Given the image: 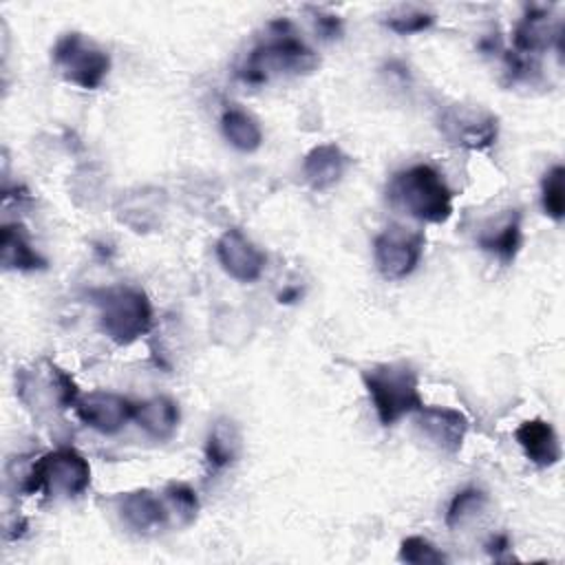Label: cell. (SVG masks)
Segmentation results:
<instances>
[{"label":"cell","mask_w":565,"mask_h":565,"mask_svg":"<svg viewBox=\"0 0 565 565\" xmlns=\"http://www.w3.org/2000/svg\"><path fill=\"white\" fill-rule=\"evenodd\" d=\"M318 53L298 35L287 18L267 22L265 35L252 46L238 77L247 84H263L274 75H309L318 68Z\"/></svg>","instance_id":"6da1fadb"},{"label":"cell","mask_w":565,"mask_h":565,"mask_svg":"<svg viewBox=\"0 0 565 565\" xmlns=\"http://www.w3.org/2000/svg\"><path fill=\"white\" fill-rule=\"evenodd\" d=\"M452 190L433 163H413L391 174L386 201L422 223H446L452 216Z\"/></svg>","instance_id":"7a4b0ae2"},{"label":"cell","mask_w":565,"mask_h":565,"mask_svg":"<svg viewBox=\"0 0 565 565\" xmlns=\"http://www.w3.org/2000/svg\"><path fill=\"white\" fill-rule=\"evenodd\" d=\"M362 384L382 426H395L424 406L419 375L406 362H382L362 371Z\"/></svg>","instance_id":"3957f363"},{"label":"cell","mask_w":565,"mask_h":565,"mask_svg":"<svg viewBox=\"0 0 565 565\" xmlns=\"http://www.w3.org/2000/svg\"><path fill=\"white\" fill-rule=\"evenodd\" d=\"M90 463L71 448L62 446L33 459L22 472L18 490L22 494H42L46 499H73L88 490Z\"/></svg>","instance_id":"277c9868"},{"label":"cell","mask_w":565,"mask_h":565,"mask_svg":"<svg viewBox=\"0 0 565 565\" xmlns=\"http://www.w3.org/2000/svg\"><path fill=\"white\" fill-rule=\"evenodd\" d=\"M15 395L35 417H55L73 408L79 388L73 375L51 358H38L26 366L15 369Z\"/></svg>","instance_id":"5b68a950"},{"label":"cell","mask_w":565,"mask_h":565,"mask_svg":"<svg viewBox=\"0 0 565 565\" xmlns=\"http://www.w3.org/2000/svg\"><path fill=\"white\" fill-rule=\"evenodd\" d=\"M99 311V327L115 344H132L152 327V302L132 285H110L90 291Z\"/></svg>","instance_id":"8992f818"},{"label":"cell","mask_w":565,"mask_h":565,"mask_svg":"<svg viewBox=\"0 0 565 565\" xmlns=\"http://www.w3.org/2000/svg\"><path fill=\"white\" fill-rule=\"evenodd\" d=\"M51 57L57 73L82 90L99 88L110 71V55L79 31L60 35Z\"/></svg>","instance_id":"52a82bcc"},{"label":"cell","mask_w":565,"mask_h":565,"mask_svg":"<svg viewBox=\"0 0 565 565\" xmlns=\"http://www.w3.org/2000/svg\"><path fill=\"white\" fill-rule=\"evenodd\" d=\"M424 232L391 223L373 238L375 269L386 280H404L417 269L424 256Z\"/></svg>","instance_id":"ba28073f"},{"label":"cell","mask_w":565,"mask_h":565,"mask_svg":"<svg viewBox=\"0 0 565 565\" xmlns=\"http://www.w3.org/2000/svg\"><path fill=\"white\" fill-rule=\"evenodd\" d=\"M439 132L459 148L486 150L499 137V119L483 106L450 104L437 119Z\"/></svg>","instance_id":"9c48e42d"},{"label":"cell","mask_w":565,"mask_h":565,"mask_svg":"<svg viewBox=\"0 0 565 565\" xmlns=\"http://www.w3.org/2000/svg\"><path fill=\"white\" fill-rule=\"evenodd\" d=\"M73 411L84 426L102 435H115L132 419L135 404L115 391H88L79 393Z\"/></svg>","instance_id":"30bf717a"},{"label":"cell","mask_w":565,"mask_h":565,"mask_svg":"<svg viewBox=\"0 0 565 565\" xmlns=\"http://www.w3.org/2000/svg\"><path fill=\"white\" fill-rule=\"evenodd\" d=\"M216 258L223 271L238 282H254L263 276L267 256L238 227L225 230L216 241Z\"/></svg>","instance_id":"8fae6325"},{"label":"cell","mask_w":565,"mask_h":565,"mask_svg":"<svg viewBox=\"0 0 565 565\" xmlns=\"http://www.w3.org/2000/svg\"><path fill=\"white\" fill-rule=\"evenodd\" d=\"M415 424L424 439H428V444H433L444 455H457L470 428V422L461 411L426 404L415 413Z\"/></svg>","instance_id":"7c38bea8"},{"label":"cell","mask_w":565,"mask_h":565,"mask_svg":"<svg viewBox=\"0 0 565 565\" xmlns=\"http://www.w3.org/2000/svg\"><path fill=\"white\" fill-rule=\"evenodd\" d=\"M561 40H563V20L552 18V13L543 7H530L523 13V18L514 24L512 51L527 57H536L552 46L561 51Z\"/></svg>","instance_id":"4fadbf2b"},{"label":"cell","mask_w":565,"mask_h":565,"mask_svg":"<svg viewBox=\"0 0 565 565\" xmlns=\"http://www.w3.org/2000/svg\"><path fill=\"white\" fill-rule=\"evenodd\" d=\"M115 510L121 523L135 534H152L161 527H168L161 494H154L148 488L119 492L115 497Z\"/></svg>","instance_id":"5bb4252c"},{"label":"cell","mask_w":565,"mask_h":565,"mask_svg":"<svg viewBox=\"0 0 565 565\" xmlns=\"http://www.w3.org/2000/svg\"><path fill=\"white\" fill-rule=\"evenodd\" d=\"M477 245L503 265H510L523 245L521 212L516 207H510L494 218H488L477 234Z\"/></svg>","instance_id":"9a60e30c"},{"label":"cell","mask_w":565,"mask_h":565,"mask_svg":"<svg viewBox=\"0 0 565 565\" xmlns=\"http://www.w3.org/2000/svg\"><path fill=\"white\" fill-rule=\"evenodd\" d=\"M351 166V157L333 141L313 146L302 159V177L316 192H324L342 181Z\"/></svg>","instance_id":"2e32d148"},{"label":"cell","mask_w":565,"mask_h":565,"mask_svg":"<svg viewBox=\"0 0 565 565\" xmlns=\"http://www.w3.org/2000/svg\"><path fill=\"white\" fill-rule=\"evenodd\" d=\"M514 439L521 446V450L525 452V457L536 468H552L563 457L561 441H558V435H556L554 426L550 422L541 419V417L523 422L514 430Z\"/></svg>","instance_id":"e0dca14e"},{"label":"cell","mask_w":565,"mask_h":565,"mask_svg":"<svg viewBox=\"0 0 565 565\" xmlns=\"http://www.w3.org/2000/svg\"><path fill=\"white\" fill-rule=\"evenodd\" d=\"M241 452H243V435L238 424L227 415H218L210 424L205 446H203V457L207 468L214 472H221L234 466Z\"/></svg>","instance_id":"ac0fdd59"},{"label":"cell","mask_w":565,"mask_h":565,"mask_svg":"<svg viewBox=\"0 0 565 565\" xmlns=\"http://www.w3.org/2000/svg\"><path fill=\"white\" fill-rule=\"evenodd\" d=\"M135 424L152 439L168 441L177 435L181 411L179 404L168 395H154L135 404Z\"/></svg>","instance_id":"d6986e66"},{"label":"cell","mask_w":565,"mask_h":565,"mask_svg":"<svg viewBox=\"0 0 565 565\" xmlns=\"http://www.w3.org/2000/svg\"><path fill=\"white\" fill-rule=\"evenodd\" d=\"M2 267L7 271H38L46 269V258L35 249L22 223H4L0 230Z\"/></svg>","instance_id":"ffe728a7"},{"label":"cell","mask_w":565,"mask_h":565,"mask_svg":"<svg viewBox=\"0 0 565 565\" xmlns=\"http://www.w3.org/2000/svg\"><path fill=\"white\" fill-rule=\"evenodd\" d=\"M221 130L227 143L241 152H256L263 143V128L258 119L238 106H227L223 110Z\"/></svg>","instance_id":"44dd1931"},{"label":"cell","mask_w":565,"mask_h":565,"mask_svg":"<svg viewBox=\"0 0 565 565\" xmlns=\"http://www.w3.org/2000/svg\"><path fill=\"white\" fill-rule=\"evenodd\" d=\"M161 501L166 508L168 525L174 527H188L190 523H194L201 508L194 488L188 486L185 481L166 483V488L161 490Z\"/></svg>","instance_id":"7402d4cb"},{"label":"cell","mask_w":565,"mask_h":565,"mask_svg":"<svg viewBox=\"0 0 565 565\" xmlns=\"http://www.w3.org/2000/svg\"><path fill=\"white\" fill-rule=\"evenodd\" d=\"M486 508H488V494L477 486H468L455 492V497L446 508L444 521L448 530H461L463 525L472 523Z\"/></svg>","instance_id":"603a6c76"},{"label":"cell","mask_w":565,"mask_h":565,"mask_svg":"<svg viewBox=\"0 0 565 565\" xmlns=\"http://www.w3.org/2000/svg\"><path fill=\"white\" fill-rule=\"evenodd\" d=\"M541 205L543 212L561 223L565 216V168L554 163L541 179Z\"/></svg>","instance_id":"cb8c5ba5"},{"label":"cell","mask_w":565,"mask_h":565,"mask_svg":"<svg viewBox=\"0 0 565 565\" xmlns=\"http://www.w3.org/2000/svg\"><path fill=\"white\" fill-rule=\"evenodd\" d=\"M384 24L397 35H413L428 31L435 24V13L415 7H399L384 18Z\"/></svg>","instance_id":"d4e9b609"},{"label":"cell","mask_w":565,"mask_h":565,"mask_svg":"<svg viewBox=\"0 0 565 565\" xmlns=\"http://www.w3.org/2000/svg\"><path fill=\"white\" fill-rule=\"evenodd\" d=\"M397 558L402 563H411V565H428V563H446L448 561V556L424 536H406L399 543Z\"/></svg>","instance_id":"484cf974"},{"label":"cell","mask_w":565,"mask_h":565,"mask_svg":"<svg viewBox=\"0 0 565 565\" xmlns=\"http://www.w3.org/2000/svg\"><path fill=\"white\" fill-rule=\"evenodd\" d=\"M316 33L322 40H338L342 35V20L335 13H329L324 9H311Z\"/></svg>","instance_id":"4316f807"},{"label":"cell","mask_w":565,"mask_h":565,"mask_svg":"<svg viewBox=\"0 0 565 565\" xmlns=\"http://www.w3.org/2000/svg\"><path fill=\"white\" fill-rule=\"evenodd\" d=\"M488 552L494 554V558H501L503 552H508L512 545H510V536L508 534H494L490 541H488Z\"/></svg>","instance_id":"83f0119b"}]
</instances>
